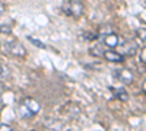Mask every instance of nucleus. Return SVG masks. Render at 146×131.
Returning a JSON list of instances; mask_svg holds the SVG:
<instances>
[{
  "label": "nucleus",
  "instance_id": "nucleus-1",
  "mask_svg": "<svg viewBox=\"0 0 146 131\" xmlns=\"http://www.w3.org/2000/svg\"><path fill=\"white\" fill-rule=\"evenodd\" d=\"M40 111H41V103L34 98H25L18 105V114L25 120L34 118L35 115H38Z\"/></svg>",
  "mask_w": 146,
  "mask_h": 131
},
{
  "label": "nucleus",
  "instance_id": "nucleus-2",
  "mask_svg": "<svg viewBox=\"0 0 146 131\" xmlns=\"http://www.w3.org/2000/svg\"><path fill=\"white\" fill-rule=\"evenodd\" d=\"M83 3L80 0H66L62 5V10L63 13L70 16V18H80L83 15Z\"/></svg>",
  "mask_w": 146,
  "mask_h": 131
},
{
  "label": "nucleus",
  "instance_id": "nucleus-3",
  "mask_svg": "<svg viewBox=\"0 0 146 131\" xmlns=\"http://www.w3.org/2000/svg\"><path fill=\"white\" fill-rule=\"evenodd\" d=\"M5 50L12 54V55H15V57H25L27 55V50H25V47H23L19 41H9L5 44Z\"/></svg>",
  "mask_w": 146,
  "mask_h": 131
},
{
  "label": "nucleus",
  "instance_id": "nucleus-4",
  "mask_svg": "<svg viewBox=\"0 0 146 131\" xmlns=\"http://www.w3.org/2000/svg\"><path fill=\"white\" fill-rule=\"evenodd\" d=\"M118 48H120L118 53L121 55H135L139 50V45H137V42L131 41V39H126L118 44Z\"/></svg>",
  "mask_w": 146,
  "mask_h": 131
},
{
  "label": "nucleus",
  "instance_id": "nucleus-5",
  "mask_svg": "<svg viewBox=\"0 0 146 131\" xmlns=\"http://www.w3.org/2000/svg\"><path fill=\"white\" fill-rule=\"evenodd\" d=\"M114 77L121 82L123 85H130L133 83V73L129 70V68H118V70H114Z\"/></svg>",
  "mask_w": 146,
  "mask_h": 131
},
{
  "label": "nucleus",
  "instance_id": "nucleus-6",
  "mask_svg": "<svg viewBox=\"0 0 146 131\" xmlns=\"http://www.w3.org/2000/svg\"><path fill=\"white\" fill-rule=\"evenodd\" d=\"M102 44L110 50H114L118 47L120 44V37L115 34V32H111V34H105L102 37Z\"/></svg>",
  "mask_w": 146,
  "mask_h": 131
},
{
  "label": "nucleus",
  "instance_id": "nucleus-7",
  "mask_svg": "<svg viewBox=\"0 0 146 131\" xmlns=\"http://www.w3.org/2000/svg\"><path fill=\"white\" fill-rule=\"evenodd\" d=\"M102 57L107 61H111V63H121L124 60V55H121L118 51H114V50H107Z\"/></svg>",
  "mask_w": 146,
  "mask_h": 131
},
{
  "label": "nucleus",
  "instance_id": "nucleus-8",
  "mask_svg": "<svg viewBox=\"0 0 146 131\" xmlns=\"http://www.w3.org/2000/svg\"><path fill=\"white\" fill-rule=\"evenodd\" d=\"M110 90H111L113 96L121 102H127L129 101V93L126 89H121V88H110Z\"/></svg>",
  "mask_w": 146,
  "mask_h": 131
},
{
  "label": "nucleus",
  "instance_id": "nucleus-9",
  "mask_svg": "<svg viewBox=\"0 0 146 131\" xmlns=\"http://www.w3.org/2000/svg\"><path fill=\"white\" fill-rule=\"evenodd\" d=\"M89 51H91V54H92V55H95V57H102V55H104V53H105L107 50H105V45H104V44L96 42L95 45H92V47H91V50H89Z\"/></svg>",
  "mask_w": 146,
  "mask_h": 131
},
{
  "label": "nucleus",
  "instance_id": "nucleus-10",
  "mask_svg": "<svg viewBox=\"0 0 146 131\" xmlns=\"http://www.w3.org/2000/svg\"><path fill=\"white\" fill-rule=\"evenodd\" d=\"M10 71H9V67L3 63H0V79H5V77H9Z\"/></svg>",
  "mask_w": 146,
  "mask_h": 131
},
{
  "label": "nucleus",
  "instance_id": "nucleus-11",
  "mask_svg": "<svg viewBox=\"0 0 146 131\" xmlns=\"http://www.w3.org/2000/svg\"><path fill=\"white\" fill-rule=\"evenodd\" d=\"M136 35H137V38L142 41V42H146V29H137V32H136Z\"/></svg>",
  "mask_w": 146,
  "mask_h": 131
},
{
  "label": "nucleus",
  "instance_id": "nucleus-12",
  "mask_svg": "<svg viewBox=\"0 0 146 131\" xmlns=\"http://www.w3.org/2000/svg\"><path fill=\"white\" fill-rule=\"evenodd\" d=\"M28 39L34 44V45H36V47H41V48H47V47H45V44H42L40 39H35L34 37H28Z\"/></svg>",
  "mask_w": 146,
  "mask_h": 131
},
{
  "label": "nucleus",
  "instance_id": "nucleus-13",
  "mask_svg": "<svg viewBox=\"0 0 146 131\" xmlns=\"http://www.w3.org/2000/svg\"><path fill=\"white\" fill-rule=\"evenodd\" d=\"M139 57H140V61L146 66V47H145V48L140 51V54H139Z\"/></svg>",
  "mask_w": 146,
  "mask_h": 131
},
{
  "label": "nucleus",
  "instance_id": "nucleus-14",
  "mask_svg": "<svg viewBox=\"0 0 146 131\" xmlns=\"http://www.w3.org/2000/svg\"><path fill=\"white\" fill-rule=\"evenodd\" d=\"M0 32H2V34H10V26H7V25H0Z\"/></svg>",
  "mask_w": 146,
  "mask_h": 131
},
{
  "label": "nucleus",
  "instance_id": "nucleus-15",
  "mask_svg": "<svg viewBox=\"0 0 146 131\" xmlns=\"http://www.w3.org/2000/svg\"><path fill=\"white\" fill-rule=\"evenodd\" d=\"M0 131H13V128L7 124H0Z\"/></svg>",
  "mask_w": 146,
  "mask_h": 131
},
{
  "label": "nucleus",
  "instance_id": "nucleus-16",
  "mask_svg": "<svg viewBox=\"0 0 146 131\" xmlns=\"http://www.w3.org/2000/svg\"><path fill=\"white\" fill-rule=\"evenodd\" d=\"M5 10H6V6H5V3L2 2V0H0V16L5 13Z\"/></svg>",
  "mask_w": 146,
  "mask_h": 131
},
{
  "label": "nucleus",
  "instance_id": "nucleus-17",
  "mask_svg": "<svg viewBox=\"0 0 146 131\" xmlns=\"http://www.w3.org/2000/svg\"><path fill=\"white\" fill-rule=\"evenodd\" d=\"M5 89H6V86L3 85V83H0V93H2V92H3Z\"/></svg>",
  "mask_w": 146,
  "mask_h": 131
},
{
  "label": "nucleus",
  "instance_id": "nucleus-18",
  "mask_svg": "<svg viewBox=\"0 0 146 131\" xmlns=\"http://www.w3.org/2000/svg\"><path fill=\"white\" fill-rule=\"evenodd\" d=\"M3 105H5V103H3V101H2V96H0V109L3 108Z\"/></svg>",
  "mask_w": 146,
  "mask_h": 131
}]
</instances>
